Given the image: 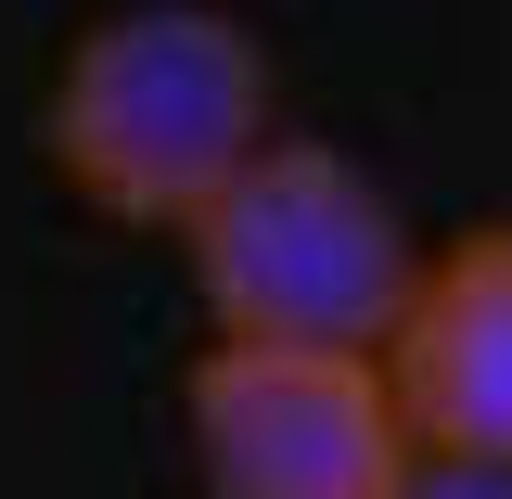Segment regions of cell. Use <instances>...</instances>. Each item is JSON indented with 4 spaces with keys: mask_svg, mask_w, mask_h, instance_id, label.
Listing matches in <instances>:
<instances>
[{
    "mask_svg": "<svg viewBox=\"0 0 512 499\" xmlns=\"http://www.w3.org/2000/svg\"><path fill=\"white\" fill-rule=\"evenodd\" d=\"M397 499H512V461H423Z\"/></svg>",
    "mask_w": 512,
    "mask_h": 499,
    "instance_id": "cell-5",
    "label": "cell"
},
{
    "mask_svg": "<svg viewBox=\"0 0 512 499\" xmlns=\"http://www.w3.org/2000/svg\"><path fill=\"white\" fill-rule=\"evenodd\" d=\"M384 384L423 461H512V218L423 244V282L384 333Z\"/></svg>",
    "mask_w": 512,
    "mask_h": 499,
    "instance_id": "cell-4",
    "label": "cell"
},
{
    "mask_svg": "<svg viewBox=\"0 0 512 499\" xmlns=\"http://www.w3.org/2000/svg\"><path fill=\"white\" fill-rule=\"evenodd\" d=\"M180 244H192L205 320L256 333V346H384L410 282H423L410 218L333 141H282V128L205 192V218Z\"/></svg>",
    "mask_w": 512,
    "mask_h": 499,
    "instance_id": "cell-2",
    "label": "cell"
},
{
    "mask_svg": "<svg viewBox=\"0 0 512 499\" xmlns=\"http://www.w3.org/2000/svg\"><path fill=\"white\" fill-rule=\"evenodd\" d=\"M205 499H397L423 436L384 384V346H256L218 333L180 372Z\"/></svg>",
    "mask_w": 512,
    "mask_h": 499,
    "instance_id": "cell-3",
    "label": "cell"
},
{
    "mask_svg": "<svg viewBox=\"0 0 512 499\" xmlns=\"http://www.w3.org/2000/svg\"><path fill=\"white\" fill-rule=\"evenodd\" d=\"M39 141L116 231H192L205 192L269 141V39L231 0H128L64 52Z\"/></svg>",
    "mask_w": 512,
    "mask_h": 499,
    "instance_id": "cell-1",
    "label": "cell"
}]
</instances>
